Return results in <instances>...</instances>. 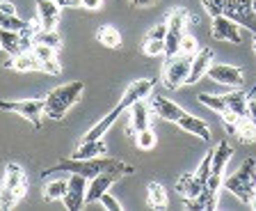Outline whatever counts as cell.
Returning a JSON list of instances; mask_svg holds the SVG:
<instances>
[{"label": "cell", "mask_w": 256, "mask_h": 211, "mask_svg": "<svg viewBox=\"0 0 256 211\" xmlns=\"http://www.w3.org/2000/svg\"><path fill=\"white\" fill-rule=\"evenodd\" d=\"M224 188L229 190L231 195H236L240 202H245V204H250V206H254V202H256V188L254 186H250V184H245V181H240L238 177H229V179H224Z\"/></svg>", "instance_id": "cell-17"}, {"label": "cell", "mask_w": 256, "mask_h": 211, "mask_svg": "<svg viewBox=\"0 0 256 211\" xmlns=\"http://www.w3.org/2000/svg\"><path fill=\"white\" fill-rule=\"evenodd\" d=\"M210 65H213V51L210 49H199L197 53H194V58H192V69H190L188 85H194V83L202 81V78L208 74Z\"/></svg>", "instance_id": "cell-15"}, {"label": "cell", "mask_w": 256, "mask_h": 211, "mask_svg": "<svg viewBox=\"0 0 256 211\" xmlns=\"http://www.w3.org/2000/svg\"><path fill=\"white\" fill-rule=\"evenodd\" d=\"M0 110L21 115L34 129H42V117L46 110V99H23V101H0Z\"/></svg>", "instance_id": "cell-6"}, {"label": "cell", "mask_w": 256, "mask_h": 211, "mask_svg": "<svg viewBox=\"0 0 256 211\" xmlns=\"http://www.w3.org/2000/svg\"><path fill=\"white\" fill-rule=\"evenodd\" d=\"M181 39H183V33L167 30V37H165V55L167 58H174V55L181 53Z\"/></svg>", "instance_id": "cell-32"}, {"label": "cell", "mask_w": 256, "mask_h": 211, "mask_svg": "<svg viewBox=\"0 0 256 211\" xmlns=\"http://www.w3.org/2000/svg\"><path fill=\"white\" fill-rule=\"evenodd\" d=\"M151 108H154V113L158 115L160 119L172 122V124H176V122L183 117V113H186V110H183L178 103L170 101V99H165V97H154V101H151Z\"/></svg>", "instance_id": "cell-16"}, {"label": "cell", "mask_w": 256, "mask_h": 211, "mask_svg": "<svg viewBox=\"0 0 256 211\" xmlns=\"http://www.w3.org/2000/svg\"><path fill=\"white\" fill-rule=\"evenodd\" d=\"M32 35L34 33H16V30H2L0 28V49L10 55L28 51L32 46Z\"/></svg>", "instance_id": "cell-10"}, {"label": "cell", "mask_w": 256, "mask_h": 211, "mask_svg": "<svg viewBox=\"0 0 256 211\" xmlns=\"http://www.w3.org/2000/svg\"><path fill=\"white\" fill-rule=\"evenodd\" d=\"M151 113H154V108H151L144 99L135 101L133 106L126 110L128 129L133 131V135L138 133V131H142V129H149V126H151Z\"/></svg>", "instance_id": "cell-12"}, {"label": "cell", "mask_w": 256, "mask_h": 211, "mask_svg": "<svg viewBox=\"0 0 256 211\" xmlns=\"http://www.w3.org/2000/svg\"><path fill=\"white\" fill-rule=\"evenodd\" d=\"M28 190V177L18 163H7L0 181V209H12Z\"/></svg>", "instance_id": "cell-4"}, {"label": "cell", "mask_w": 256, "mask_h": 211, "mask_svg": "<svg viewBox=\"0 0 256 211\" xmlns=\"http://www.w3.org/2000/svg\"><path fill=\"white\" fill-rule=\"evenodd\" d=\"M231 133L238 135V140L240 142H245V145H252V142H256V124L252 122L250 117H240L238 119V124L234 126V131Z\"/></svg>", "instance_id": "cell-23"}, {"label": "cell", "mask_w": 256, "mask_h": 211, "mask_svg": "<svg viewBox=\"0 0 256 211\" xmlns=\"http://www.w3.org/2000/svg\"><path fill=\"white\" fill-rule=\"evenodd\" d=\"M5 69L21 71V74H26V71H42V60L32 53V49H28L16 55H10V60L5 62Z\"/></svg>", "instance_id": "cell-13"}, {"label": "cell", "mask_w": 256, "mask_h": 211, "mask_svg": "<svg viewBox=\"0 0 256 211\" xmlns=\"http://www.w3.org/2000/svg\"><path fill=\"white\" fill-rule=\"evenodd\" d=\"M165 37H167V21L154 26L149 33H146V37H144V39H165Z\"/></svg>", "instance_id": "cell-40"}, {"label": "cell", "mask_w": 256, "mask_h": 211, "mask_svg": "<svg viewBox=\"0 0 256 211\" xmlns=\"http://www.w3.org/2000/svg\"><path fill=\"white\" fill-rule=\"evenodd\" d=\"M199 101H202V106H206V108H210L213 113H218V115H222L224 110L229 108L226 106V97L224 94H199Z\"/></svg>", "instance_id": "cell-30"}, {"label": "cell", "mask_w": 256, "mask_h": 211, "mask_svg": "<svg viewBox=\"0 0 256 211\" xmlns=\"http://www.w3.org/2000/svg\"><path fill=\"white\" fill-rule=\"evenodd\" d=\"M60 12H62L60 0H37V19L46 30H55L60 23Z\"/></svg>", "instance_id": "cell-14"}, {"label": "cell", "mask_w": 256, "mask_h": 211, "mask_svg": "<svg viewBox=\"0 0 256 211\" xmlns=\"http://www.w3.org/2000/svg\"><path fill=\"white\" fill-rule=\"evenodd\" d=\"M252 7H254V10H256V0H252Z\"/></svg>", "instance_id": "cell-46"}, {"label": "cell", "mask_w": 256, "mask_h": 211, "mask_svg": "<svg viewBox=\"0 0 256 211\" xmlns=\"http://www.w3.org/2000/svg\"><path fill=\"white\" fill-rule=\"evenodd\" d=\"M32 42H37V44H46V46H53V49H60V46H62V37H60L58 28H55V30L37 28V33L32 35Z\"/></svg>", "instance_id": "cell-28"}, {"label": "cell", "mask_w": 256, "mask_h": 211, "mask_svg": "<svg viewBox=\"0 0 256 211\" xmlns=\"http://www.w3.org/2000/svg\"><path fill=\"white\" fill-rule=\"evenodd\" d=\"M85 92V83L82 81H71L64 83V85H58L55 90L46 94V110L44 115L50 119H64V115L69 113V108H74L76 103L80 101Z\"/></svg>", "instance_id": "cell-3"}, {"label": "cell", "mask_w": 256, "mask_h": 211, "mask_svg": "<svg viewBox=\"0 0 256 211\" xmlns=\"http://www.w3.org/2000/svg\"><path fill=\"white\" fill-rule=\"evenodd\" d=\"M146 190H149V206L151 209H165L167 206V190L162 188L158 181H151V184L146 186Z\"/></svg>", "instance_id": "cell-29"}, {"label": "cell", "mask_w": 256, "mask_h": 211, "mask_svg": "<svg viewBox=\"0 0 256 211\" xmlns=\"http://www.w3.org/2000/svg\"><path fill=\"white\" fill-rule=\"evenodd\" d=\"M247 117L252 119L256 124V97H250L247 99Z\"/></svg>", "instance_id": "cell-41"}, {"label": "cell", "mask_w": 256, "mask_h": 211, "mask_svg": "<svg viewBox=\"0 0 256 211\" xmlns=\"http://www.w3.org/2000/svg\"><path fill=\"white\" fill-rule=\"evenodd\" d=\"M142 51H144V55H149V58L165 55V39H144Z\"/></svg>", "instance_id": "cell-35"}, {"label": "cell", "mask_w": 256, "mask_h": 211, "mask_svg": "<svg viewBox=\"0 0 256 211\" xmlns=\"http://www.w3.org/2000/svg\"><path fill=\"white\" fill-rule=\"evenodd\" d=\"M124 174L117 172V170H108V172H101L96 174L94 179H90V184H87V195H85V202L87 204H92V202H98L101 200V195L108 193V188H110L117 179H122Z\"/></svg>", "instance_id": "cell-8"}, {"label": "cell", "mask_w": 256, "mask_h": 211, "mask_svg": "<svg viewBox=\"0 0 256 211\" xmlns=\"http://www.w3.org/2000/svg\"><path fill=\"white\" fill-rule=\"evenodd\" d=\"M135 145H138V149H142V152H149V149H154L156 147V133L149 129H142L135 133Z\"/></svg>", "instance_id": "cell-33"}, {"label": "cell", "mask_w": 256, "mask_h": 211, "mask_svg": "<svg viewBox=\"0 0 256 211\" xmlns=\"http://www.w3.org/2000/svg\"><path fill=\"white\" fill-rule=\"evenodd\" d=\"M108 170H117L124 177L135 172L133 165H128V163L119 161V158H108V156L74 158V156H69V158H64V161H60L58 165H53V168H46L42 174L46 177V174H53V172H69V174H82L87 179H94L96 174L108 172Z\"/></svg>", "instance_id": "cell-1"}, {"label": "cell", "mask_w": 256, "mask_h": 211, "mask_svg": "<svg viewBox=\"0 0 256 211\" xmlns=\"http://www.w3.org/2000/svg\"><path fill=\"white\" fill-rule=\"evenodd\" d=\"M66 188H69V179H53V181H48L46 188H44V197H46L48 202L64 200Z\"/></svg>", "instance_id": "cell-25"}, {"label": "cell", "mask_w": 256, "mask_h": 211, "mask_svg": "<svg viewBox=\"0 0 256 211\" xmlns=\"http://www.w3.org/2000/svg\"><path fill=\"white\" fill-rule=\"evenodd\" d=\"M158 0H130V5L133 7H151V5H156Z\"/></svg>", "instance_id": "cell-43"}, {"label": "cell", "mask_w": 256, "mask_h": 211, "mask_svg": "<svg viewBox=\"0 0 256 211\" xmlns=\"http://www.w3.org/2000/svg\"><path fill=\"white\" fill-rule=\"evenodd\" d=\"M188 21H190V14H188L183 7H178V10H174L170 17H167V30H174V33H183V35H186Z\"/></svg>", "instance_id": "cell-27"}, {"label": "cell", "mask_w": 256, "mask_h": 211, "mask_svg": "<svg viewBox=\"0 0 256 211\" xmlns=\"http://www.w3.org/2000/svg\"><path fill=\"white\" fill-rule=\"evenodd\" d=\"M176 126L183 131H188V133L197 135V138H202V140H210V126L204 122L202 117H194V115L190 113H183V117L176 122Z\"/></svg>", "instance_id": "cell-18"}, {"label": "cell", "mask_w": 256, "mask_h": 211, "mask_svg": "<svg viewBox=\"0 0 256 211\" xmlns=\"http://www.w3.org/2000/svg\"><path fill=\"white\" fill-rule=\"evenodd\" d=\"M199 51V44H197V39L192 37V35H183V39H181V53L183 55H192L194 58V53Z\"/></svg>", "instance_id": "cell-38"}, {"label": "cell", "mask_w": 256, "mask_h": 211, "mask_svg": "<svg viewBox=\"0 0 256 211\" xmlns=\"http://www.w3.org/2000/svg\"><path fill=\"white\" fill-rule=\"evenodd\" d=\"M206 76L210 78V81L220 83V85L234 87V90L245 83V76H242V71H240L238 67H234V65H224V62H213V65H210V69H208Z\"/></svg>", "instance_id": "cell-7"}, {"label": "cell", "mask_w": 256, "mask_h": 211, "mask_svg": "<svg viewBox=\"0 0 256 211\" xmlns=\"http://www.w3.org/2000/svg\"><path fill=\"white\" fill-rule=\"evenodd\" d=\"M252 46H254V53H256V35L252 37Z\"/></svg>", "instance_id": "cell-45"}, {"label": "cell", "mask_w": 256, "mask_h": 211, "mask_svg": "<svg viewBox=\"0 0 256 211\" xmlns=\"http://www.w3.org/2000/svg\"><path fill=\"white\" fill-rule=\"evenodd\" d=\"M106 154H108V145L103 142V138H96V140H82L80 147L71 156L74 158H96V156H106Z\"/></svg>", "instance_id": "cell-21"}, {"label": "cell", "mask_w": 256, "mask_h": 211, "mask_svg": "<svg viewBox=\"0 0 256 211\" xmlns=\"http://www.w3.org/2000/svg\"><path fill=\"white\" fill-rule=\"evenodd\" d=\"M224 97H226L229 110H234V113H238V115H247V99H250V94L240 92V87H236L234 92L224 94Z\"/></svg>", "instance_id": "cell-26"}, {"label": "cell", "mask_w": 256, "mask_h": 211, "mask_svg": "<svg viewBox=\"0 0 256 211\" xmlns=\"http://www.w3.org/2000/svg\"><path fill=\"white\" fill-rule=\"evenodd\" d=\"M98 44H103L106 49H119L122 46V33H119L114 26H101L98 33H96Z\"/></svg>", "instance_id": "cell-24"}, {"label": "cell", "mask_w": 256, "mask_h": 211, "mask_svg": "<svg viewBox=\"0 0 256 211\" xmlns=\"http://www.w3.org/2000/svg\"><path fill=\"white\" fill-rule=\"evenodd\" d=\"M98 202H101V204L106 206V209H112V211H122V209H124L122 202H119L117 197H112L110 193H103V195H101V200H98Z\"/></svg>", "instance_id": "cell-39"}, {"label": "cell", "mask_w": 256, "mask_h": 211, "mask_svg": "<svg viewBox=\"0 0 256 211\" xmlns=\"http://www.w3.org/2000/svg\"><path fill=\"white\" fill-rule=\"evenodd\" d=\"M87 184L90 179L82 177V174H71L69 177V188H66V195H64V206L71 211L80 209L85 204V195H87Z\"/></svg>", "instance_id": "cell-9"}, {"label": "cell", "mask_w": 256, "mask_h": 211, "mask_svg": "<svg viewBox=\"0 0 256 211\" xmlns=\"http://www.w3.org/2000/svg\"><path fill=\"white\" fill-rule=\"evenodd\" d=\"M183 204H186V209H206V211H213V209H218V190L204 186V190L197 195V197L183 200Z\"/></svg>", "instance_id": "cell-19"}, {"label": "cell", "mask_w": 256, "mask_h": 211, "mask_svg": "<svg viewBox=\"0 0 256 211\" xmlns=\"http://www.w3.org/2000/svg\"><path fill=\"white\" fill-rule=\"evenodd\" d=\"M190 69H192V55L178 53L174 58H167L165 69H162V85L167 90H178L181 85H188Z\"/></svg>", "instance_id": "cell-5"}, {"label": "cell", "mask_w": 256, "mask_h": 211, "mask_svg": "<svg viewBox=\"0 0 256 211\" xmlns=\"http://www.w3.org/2000/svg\"><path fill=\"white\" fill-rule=\"evenodd\" d=\"M151 92H154V81H151V78H140V81H133L130 85L126 87V92L122 94V99H119L117 106H114V108H112L103 119H98V122H96V124L85 133V138H82V140H96V138H103V133H106V131L114 124V122H117L119 115L126 113V110L130 108L135 101L146 99Z\"/></svg>", "instance_id": "cell-2"}, {"label": "cell", "mask_w": 256, "mask_h": 211, "mask_svg": "<svg viewBox=\"0 0 256 211\" xmlns=\"http://www.w3.org/2000/svg\"><path fill=\"white\" fill-rule=\"evenodd\" d=\"M30 49H32V53H34L39 60H42V67H44V62L58 60V49H53V46H46V44H37V42H32Z\"/></svg>", "instance_id": "cell-34"}, {"label": "cell", "mask_w": 256, "mask_h": 211, "mask_svg": "<svg viewBox=\"0 0 256 211\" xmlns=\"http://www.w3.org/2000/svg\"><path fill=\"white\" fill-rule=\"evenodd\" d=\"M236 177H238L240 181H245V184H250V186H254L256 188V161L254 158H247V161L238 168Z\"/></svg>", "instance_id": "cell-31"}, {"label": "cell", "mask_w": 256, "mask_h": 211, "mask_svg": "<svg viewBox=\"0 0 256 211\" xmlns=\"http://www.w3.org/2000/svg\"><path fill=\"white\" fill-rule=\"evenodd\" d=\"M231 154H234V149H231L229 142L226 140L220 142L213 149V170H210V174H224V168H226Z\"/></svg>", "instance_id": "cell-22"}, {"label": "cell", "mask_w": 256, "mask_h": 211, "mask_svg": "<svg viewBox=\"0 0 256 211\" xmlns=\"http://www.w3.org/2000/svg\"><path fill=\"white\" fill-rule=\"evenodd\" d=\"M60 5L62 7H76L78 5L80 7V0H60Z\"/></svg>", "instance_id": "cell-44"}, {"label": "cell", "mask_w": 256, "mask_h": 211, "mask_svg": "<svg viewBox=\"0 0 256 211\" xmlns=\"http://www.w3.org/2000/svg\"><path fill=\"white\" fill-rule=\"evenodd\" d=\"M103 0H80V7H85V10H101Z\"/></svg>", "instance_id": "cell-42"}, {"label": "cell", "mask_w": 256, "mask_h": 211, "mask_svg": "<svg viewBox=\"0 0 256 211\" xmlns=\"http://www.w3.org/2000/svg\"><path fill=\"white\" fill-rule=\"evenodd\" d=\"M210 170H213V152H208L206 156H204V161H202V165H199V170L194 172L202 184H206V181H208V177H210Z\"/></svg>", "instance_id": "cell-36"}, {"label": "cell", "mask_w": 256, "mask_h": 211, "mask_svg": "<svg viewBox=\"0 0 256 211\" xmlns=\"http://www.w3.org/2000/svg\"><path fill=\"white\" fill-rule=\"evenodd\" d=\"M210 35L218 42H231V44H240V26L229 19L226 14L213 19V26H210Z\"/></svg>", "instance_id": "cell-11"}, {"label": "cell", "mask_w": 256, "mask_h": 211, "mask_svg": "<svg viewBox=\"0 0 256 211\" xmlns=\"http://www.w3.org/2000/svg\"><path fill=\"white\" fill-rule=\"evenodd\" d=\"M202 5H204V10H206V14L210 19L222 17L224 14V0H202Z\"/></svg>", "instance_id": "cell-37"}, {"label": "cell", "mask_w": 256, "mask_h": 211, "mask_svg": "<svg viewBox=\"0 0 256 211\" xmlns=\"http://www.w3.org/2000/svg\"><path fill=\"white\" fill-rule=\"evenodd\" d=\"M204 186L197 179V174H181L178 177V181H176V190H178V195H181L183 200H190V197H197L199 193L204 190Z\"/></svg>", "instance_id": "cell-20"}]
</instances>
